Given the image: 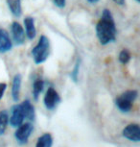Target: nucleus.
<instances>
[{"instance_id": "f257e3e1", "label": "nucleus", "mask_w": 140, "mask_h": 147, "mask_svg": "<svg viewBox=\"0 0 140 147\" xmlns=\"http://www.w3.org/2000/svg\"><path fill=\"white\" fill-rule=\"evenodd\" d=\"M96 33L101 44L106 45L115 40L116 38V27L111 11L104 10L100 20L96 25Z\"/></svg>"}, {"instance_id": "f03ea898", "label": "nucleus", "mask_w": 140, "mask_h": 147, "mask_svg": "<svg viewBox=\"0 0 140 147\" xmlns=\"http://www.w3.org/2000/svg\"><path fill=\"white\" fill-rule=\"evenodd\" d=\"M50 51V42L47 37L42 36L38 44L32 49V56L37 65L44 63L49 56Z\"/></svg>"}, {"instance_id": "7ed1b4c3", "label": "nucleus", "mask_w": 140, "mask_h": 147, "mask_svg": "<svg viewBox=\"0 0 140 147\" xmlns=\"http://www.w3.org/2000/svg\"><path fill=\"white\" fill-rule=\"evenodd\" d=\"M138 92L136 90H128L126 92L122 93L118 98L116 99V106L121 112L128 113L131 110L133 101L136 99Z\"/></svg>"}, {"instance_id": "20e7f679", "label": "nucleus", "mask_w": 140, "mask_h": 147, "mask_svg": "<svg viewBox=\"0 0 140 147\" xmlns=\"http://www.w3.org/2000/svg\"><path fill=\"white\" fill-rule=\"evenodd\" d=\"M33 130H34V126L30 122L19 125L15 133V138L16 141L19 144H26L28 142V140L32 134Z\"/></svg>"}, {"instance_id": "39448f33", "label": "nucleus", "mask_w": 140, "mask_h": 147, "mask_svg": "<svg viewBox=\"0 0 140 147\" xmlns=\"http://www.w3.org/2000/svg\"><path fill=\"white\" fill-rule=\"evenodd\" d=\"M24 119H25V115H24V111L21 104H16L13 106L11 109V116L9 119L11 126L17 128L19 125L23 123Z\"/></svg>"}, {"instance_id": "423d86ee", "label": "nucleus", "mask_w": 140, "mask_h": 147, "mask_svg": "<svg viewBox=\"0 0 140 147\" xmlns=\"http://www.w3.org/2000/svg\"><path fill=\"white\" fill-rule=\"evenodd\" d=\"M61 102V97L59 93L54 90L53 88H48L46 94L44 96V105L46 109L49 111H53L56 109V107Z\"/></svg>"}, {"instance_id": "0eeeda50", "label": "nucleus", "mask_w": 140, "mask_h": 147, "mask_svg": "<svg viewBox=\"0 0 140 147\" xmlns=\"http://www.w3.org/2000/svg\"><path fill=\"white\" fill-rule=\"evenodd\" d=\"M123 137L134 142L140 141V128L138 124L133 123L125 127V129L123 130Z\"/></svg>"}, {"instance_id": "6e6552de", "label": "nucleus", "mask_w": 140, "mask_h": 147, "mask_svg": "<svg viewBox=\"0 0 140 147\" xmlns=\"http://www.w3.org/2000/svg\"><path fill=\"white\" fill-rule=\"evenodd\" d=\"M11 29H12L13 38L15 44H17V45L23 44L25 41V32H24L22 26L18 22H13Z\"/></svg>"}, {"instance_id": "1a4fd4ad", "label": "nucleus", "mask_w": 140, "mask_h": 147, "mask_svg": "<svg viewBox=\"0 0 140 147\" xmlns=\"http://www.w3.org/2000/svg\"><path fill=\"white\" fill-rule=\"evenodd\" d=\"M13 42L10 38L9 34L4 29H0V52L5 53L12 49Z\"/></svg>"}, {"instance_id": "9d476101", "label": "nucleus", "mask_w": 140, "mask_h": 147, "mask_svg": "<svg viewBox=\"0 0 140 147\" xmlns=\"http://www.w3.org/2000/svg\"><path fill=\"white\" fill-rule=\"evenodd\" d=\"M24 25H25L26 36L29 40H34L36 35H37V30L35 27V20L31 16H27L24 19Z\"/></svg>"}, {"instance_id": "9b49d317", "label": "nucleus", "mask_w": 140, "mask_h": 147, "mask_svg": "<svg viewBox=\"0 0 140 147\" xmlns=\"http://www.w3.org/2000/svg\"><path fill=\"white\" fill-rule=\"evenodd\" d=\"M21 82H22V77L20 74H16L13 77V86H12V96L13 101H17L19 98V93H20Z\"/></svg>"}, {"instance_id": "f8f14e48", "label": "nucleus", "mask_w": 140, "mask_h": 147, "mask_svg": "<svg viewBox=\"0 0 140 147\" xmlns=\"http://www.w3.org/2000/svg\"><path fill=\"white\" fill-rule=\"evenodd\" d=\"M22 109L24 111V115H25V119L28 120H34L36 113H35V108L31 104L30 100H25L21 103Z\"/></svg>"}, {"instance_id": "ddd939ff", "label": "nucleus", "mask_w": 140, "mask_h": 147, "mask_svg": "<svg viewBox=\"0 0 140 147\" xmlns=\"http://www.w3.org/2000/svg\"><path fill=\"white\" fill-rule=\"evenodd\" d=\"M8 6L10 11L16 18H19L22 13V8H21V0H7Z\"/></svg>"}, {"instance_id": "4468645a", "label": "nucleus", "mask_w": 140, "mask_h": 147, "mask_svg": "<svg viewBox=\"0 0 140 147\" xmlns=\"http://www.w3.org/2000/svg\"><path fill=\"white\" fill-rule=\"evenodd\" d=\"M52 144H53L52 136L46 133V134H43L38 138L36 147H52Z\"/></svg>"}, {"instance_id": "2eb2a0df", "label": "nucleus", "mask_w": 140, "mask_h": 147, "mask_svg": "<svg viewBox=\"0 0 140 147\" xmlns=\"http://www.w3.org/2000/svg\"><path fill=\"white\" fill-rule=\"evenodd\" d=\"M8 124H9V113L7 111H1L0 112V136L5 133Z\"/></svg>"}, {"instance_id": "dca6fc26", "label": "nucleus", "mask_w": 140, "mask_h": 147, "mask_svg": "<svg viewBox=\"0 0 140 147\" xmlns=\"http://www.w3.org/2000/svg\"><path fill=\"white\" fill-rule=\"evenodd\" d=\"M43 88H44V82L42 79H38L34 82V85H33V95H34L35 100L38 99V96L43 90Z\"/></svg>"}, {"instance_id": "f3484780", "label": "nucleus", "mask_w": 140, "mask_h": 147, "mask_svg": "<svg viewBox=\"0 0 140 147\" xmlns=\"http://www.w3.org/2000/svg\"><path fill=\"white\" fill-rule=\"evenodd\" d=\"M131 60V53L130 51L127 50V49H123V50L120 52L119 54V61L122 63H129V61Z\"/></svg>"}, {"instance_id": "a211bd4d", "label": "nucleus", "mask_w": 140, "mask_h": 147, "mask_svg": "<svg viewBox=\"0 0 140 147\" xmlns=\"http://www.w3.org/2000/svg\"><path fill=\"white\" fill-rule=\"evenodd\" d=\"M79 70H80V60L77 61V63H75V66H74V69L71 71V78L74 82L78 81V76H79Z\"/></svg>"}, {"instance_id": "6ab92c4d", "label": "nucleus", "mask_w": 140, "mask_h": 147, "mask_svg": "<svg viewBox=\"0 0 140 147\" xmlns=\"http://www.w3.org/2000/svg\"><path fill=\"white\" fill-rule=\"evenodd\" d=\"M54 4L59 8H64L66 3V0H53Z\"/></svg>"}, {"instance_id": "aec40b11", "label": "nucleus", "mask_w": 140, "mask_h": 147, "mask_svg": "<svg viewBox=\"0 0 140 147\" xmlns=\"http://www.w3.org/2000/svg\"><path fill=\"white\" fill-rule=\"evenodd\" d=\"M6 88H7V85L5 83H0V99H2V97H3Z\"/></svg>"}, {"instance_id": "412c9836", "label": "nucleus", "mask_w": 140, "mask_h": 147, "mask_svg": "<svg viewBox=\"0 0 140 147\" xmlns=\"http://www.w3.org/2000/svg\"><path fill=\"white\" fill-rule=\"evenodd\" d=\"M113 1L118 5H124L125 3V0H113Z\"/></svg>"}, {"instance_id": "4be33fe9", "label": "nucleus", "mask_w": 140, "mask_h": 147, "mask_svg": "<svg viewBox=\"0 0 140 147\" xmlns=\"http://www.w3.org/2000/svg\"><path fill=\"white\" fill-rule=\"evenodd\" d=\"M87 1H88L89 3H91V4H95V3H97L99 0H87Z\"/></svg>"}, {"instance_id": "5701e85b", "label": "nucleus", "mask_w": 140, "mask_h": 147, "mask_svg": "<svg viewBox=\"0 0 140 147\" xmlns=\"http://www.w3.org/2000/svg\"><path fill=\"white\" fill-rule=\"evenodd\" d=\"M136 1H137V2H139V1H140V0H136Z\"/></svg>"}]
</instances>
